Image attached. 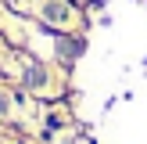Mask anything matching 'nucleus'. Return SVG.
I'll return each mask as SVG.
<instances>
[{
    "label": "nucleus",
    "instance_id": "1",
    "mask_svg": "<svg viewBox=\"0 0 147 144\" xmlns=\"http://www.w3.org/2000/svg\"><path fill=\"white\" fill-rule=\"evenodd\" d=\"M43 14H47V18H54V22H61V18H65V14H68V11H65L61 4H50V7H47V11H43Z\"/></svg>",
    "mask_w": 147,
    "mask_h": 144
},
{
    "label": "nucleus",
    "instance_id": "2",
    "mask_svg": "<svg viewBox=\"0 0 147 144\" xmlns=\"http://www.w3.org/2000/svg\"><path fill=\"white\" fill-rule=\"evenodd\" d=\"M25 83H29V86H43V72H40V69H32V72H29V79H25Z\"/></svg>",
    "mask_w": 147,
    "mask_h": 144
},
{
    "label": "nucleus",
    "instance_id": "3",
    "mask_svg": "<svg viewBox=\"0 0 147 144\" xmlns=\"http://www.w3.org/2000/svg\"><path fill=\"white\" fill-rule=\"evenodd\" d=\"M0 112H7V94H0Z\"/></svg>",
    "mask_w": 147,
    "mask_h": 144
}]
</instances>
